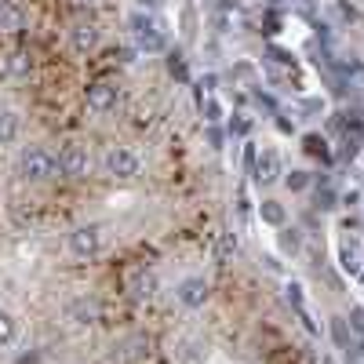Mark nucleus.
Wrapping results in <instances>:
<instances>
[{"instance_id": "f257e3e1", "label": "nucleus", "mask_w": 364, "mask_h": 364, "mask_svg": "<svg viewBox=\"0 0 364 364\" xmlns=\"http://www.w3.org/2000/svg\"><path fill=\"white\" fill-rule=\"evenodd\" d=\"M18 175L26 182H55L63 178V164H58V154H51L48 146H26L18 154Z\"/></svg>"}, {"instance_id": "f03ea898", "label": "nucleus", "mask_w": 364, "mask_h": 364, "mask_svg": "<svg viewBox=\"0 0 364 364\" xmlns=\"http://www.w3.org/2000/svg\"><path fill=\"white\" fill-rule=\"evenodd\" d=\"M102 245H106V233H102L99 223H84V226H73V230L66 233V248H70V255L80 259V262L95 259V255L102 252Z\"/></svg>"}, {"instance_id": "7ed1b4c3", "label": "nucleus", "mask_w": 364, "mask_h": 364, "mask_svg": "<svg viewBox=\"0 0 364 364\" xmlns=\"http://www.w3.org/2000/svg\"><path fill=\"white\" fill-rule=\"evenodd\" d=\"M102 168H106V175H113V178H135L139 175V157L132 154V149H124V146H109L106 149V157H102Z\"/></svg>"}, {"instance_id": "20e7f679", "label": "nucleus", "mask_w": 364, "mask_h": 364, "mask_svg": "<svg viewBox=\"0 0 364 364\" xmlns=\"http://www.w3.org/2000/svg\"><path fill=\"white\" fill-rule=\"evenodd\" d=\"M58 164H63V175H70V178H84L91 171V157L84 146H66L58 154Z\"/></svg>"}, {"instance_id": "39448f33", "label": "nucleus", "mask_w": 364, "mask_h": 364, "mask_svg": "<svg viewBox=\"0 0 364 364\" xmlns=\"http://www.w3.org/2000/svg\"><path fill=\"white\" fill-rule=\"evenodd\" d=\"M84 99H87V109H91V113H106V109H113V102H117V91H113L109 84H91Z\"/></svg>"}, {"instance_id": "423d86ee", "label": "nucleus", "mask_w": 364, "mask_h": 364, "mask_svg": "<svg viewBox=\"0 0 364 364\" xmlns=\"http://www.w3.org/2000/svg\"><path fill=\"white\" fill-rule=\"evenodd\" d=\"M204 299H208V284L200 277H186L178 284V302H182V306H200Z\"/></svg>"}, {"instance_id": "0eeeda50", "label": "nucleus", "mask_w": 364, "mask_h": 364, "mask_svg": "<svg viewBox=\"0 0 364 364\" xmlns=\"http://www.w3.org/2000/svg\"><path fill=\"white\" fill-rule=\"evenodd\" d=\"M18 128H22L18 113H11V109H0V146H11V142L18 139Z\"/></svg>"}, {"instance_id": "6e6552de", "label": "nucleus", "mask_w": 364, "mask_h": 364, "mask_svg": "<svg viewBox=\"0 0 364 364\" xmlns=\"http://www.w3.org/2000/svg\"><path fill=\"white\" fill-rule=\"evenodd\" d=\"M95 302H87V299H80V302H73V306H70V317L77 321V324H91V321H95Z\"/></svg>"}, {"instance_id": "1a4fd4ad", "label": "nucleus", "mask_w": 364, "mask_h": 364, "mask_svg": "<svg viewBox=\"0 0 364 364\" xmlns=\"http://www.w3.org/2000/svg\"><path fill=\"white\" fill-rule=\"evenodd\" d=\"M15 336H18L15 317H11V314H0V346H11V343H15Z\"/></svg>"}, {"instance_id": "9d476101", "label": "nucleus", "mask_w": 364, "mask_h": 364, "mask_svg": "<svg viewBox=\"0 0 364 364\" xmlns=\"http://www.w3.org/2000/svg\"><path fill=\"white\" fill-rule=\"evenodd\" d=\"M91 41H95V33H84V26L77 29V48L84 51V48H91Z\"/></svg>"}]
</instances>
